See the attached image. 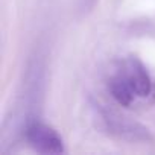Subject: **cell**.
<instances>
[{
  "mask_svg": "<svg viewBox=\"0 0 155 155\" xmlns=\"http://www.w3.org/2000/svg\"><path fill=\"white\" fill-rule=\"evenodd\" d=\"M26 138L31 146L40 153H64V143L61 135L49 125L41 122H31L26 128Z\"/></svg>",
  "mask_w": 155,
  "mask_h": 155,
  "instance_id": "cell-1",
  "label": "cell"
},
{
  "mask_svg": "<svg viewBox=\"0 0 155 155\" xmlns=\"http://www.w3.org/2000/svg\"><path fill=\"white\" fill-rule=\"evenodd\" d=\"M108 90H110L111 96L117 101V104H120L122 107H129L132 104L134 96H135L125 71H119V73H116L114 76L110 78Z\"/></svg>",
  "mask_w": 155,
  "mask_h": 155,
  "instance_id": "cell-3",
  "label": "cell"
},
{
  "mask_svg": "<svg viewBox=\"0 0 155 155\" xmlns=\"http://www.w3.org/2000/svg\"><path fill=\"white\" fill-rule=\"evenodd\" d=\"M125 74L128 78V81L135 93V96L140 97H146L150 94L152 91V82H150V76L146 70V67L143 65V62L135 58V56H129L126 59L125 64Z\"/></svg>",
  "mask_w": 155,
  "mask_h": 155,
  "instance_id": "cell-2",
  "label": "cell"
}]
</instances>
